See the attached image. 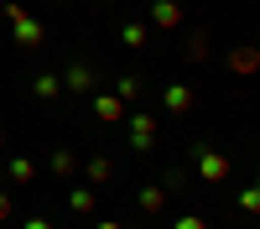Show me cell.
Masks as SVG:
<instances>
[{"mask_svg":"<svg viewBox=\"0 0 260 229\" xmlns=\"http://www.w3.org/2000/svg\"><path fill=\"white\" fill-rule=\"evenodd\" d=\"M83 177H89L94 187L110 182V177H115V161H110V156H83Z\"/></svg>","mask_w":260,"mask_h":229,"instance_id":"12","label":"cell"},{"mask_svg":"<svg viewBox=\"0 0 260 229\" xmlns=\"http://www.w3.org/2000/svg\"><path fill=\"white\" fill-rule=\"evenodd\" d=\"M229 73H240V78H250V73H260V47H245V42H240V47H229Z\"/></svg>","mask_w":260,"mask_h":229,"instance_id":"8","label":"cell"},{"mask_svg":"<svg viewBox=\"0 0 260 229\" xmlns=\"http://www.w3.org/2000/svg\"><path fill=\"white\" fill-rule=\"evenodd\" d=\"M234 208H240V214H250V219H260V187H240Z\"/></svg>","mask_w":260,"mask_h":229,"instance_id":"17","label":"cell"},{"mask_svg":"<svg viewBox=\"0 0 260 229\" xmlns=\"http://www.w3.org/2000/svg\"><path fill=\"white\" fill-rule=\"evenodd\" d=\"M31 94H37V99H57V94H62V78H57V73H37V78H31Z\"/></svg>","mask_w":260,"mask_h":229,"instance_id":"14","label":"cell"},{"mask_svg":"<svg viewBox=\"0 0 260 229\" xmlns=\"http://www.w3.org/2000/svg\"><path fill=\"white\" fill-rule=\"evenodd\" d=\"M110 94H120L125 104H130V99H141V73H120V78H115V89H110Z\"/></svg>","mask_w":260,"mask_h":229,"instance_id":"16","label":"cell"},{"mask_svg":"<svg viewBox=\"0 0 260 229\" xmlns=\"http://www.w3.org/2000/svg\"><path fill=\"white\" fill-rule=\"evenodd\" d=\"M94 229H125V224H120V219H99Z\"/></svg>","mask_w":260,"mask_h":229,"instance_id":"22","label":"cell"},{"mask_svg":"<svg viewBox=\"0 0 260 229\" xmlns=\"http://www.w3.org/2000/svg\"><path fill=\"white\" fill-rule=\"evenodd\" d=\"M177 26H182L177 0H151V31H177Z\"/></svg>","mask_w":260,"mask_h":229,"instance_id":"6","label":"cell"},{"mask_svg":"<svg viewBox=\"0 0 260 229\" xmlns=\"http://www.w3.org/2000/svg\"><path fill=\"white\" fill-rule=\"evenodd\" d=\"M203 57H208V37L192 31V37H187V62H203Z\"/></svg>","mask_w":260,"mask_h":229,"instance_id":"18","label":"cell"},{"mask_svg":"<svg viewBox=\"0 0 260 229\" xmlns=\"http://www.w3.org/2000/svg\"><path fill=\"white\" fill-rule=\"evenodd\" d=\"M6 172H11L16 187H26V182H37V161H31V156H11V161H6Z\"/></svg>","mask_w":260,"mask_h":229,"instance_id":"13","label":"cell"},{"mask_svg":"<svg viewBox=\"0 0 260 229\" xmlns=\"http://www.w3.org/2000/svg\"><path fill=\"white\" fill-rule=\"evenodd\" d=\"M172 229H208V219H203V214H182Z\"/></svg>","mask_w":260,"mask_h":229,"instance_id":"19","label":"cell"},{"mask_svg":"<svg viewBox=\"0 0 260 229\" xmlns=\"http://www.w3.org/2000/svg\"><path fill=\"white\" fill-rule=\"evenodd\" d=\"M125 125H130V151H141V156H151V151H156L161 115H125Z\"/></svg>","mask_w":260,"mask_h":229,"instance_id":"2","label":"cell"},{"mask_svg":"<svg viewBox=\"0 0 260 229\" xmlns=\"http://www.w3.org/2000/svg\"><path fill=\"white\" fill-rule=\"evenodd\" d=\"M0 16L16 26V47H26V52H37V47H42V37H47V31H42V21H31L26 11L16 6V0H6V6H0Z\"/></svg>","mask_w":260,"mask_h":229,"instance_id":"1","label":"cell"},{"mask_svg":"<svg viewBox=\"0 0 260 229\" xmlns=\"http://www.w3.org/2000/svg\"><path fill=\"white\" fill-rule=\"evenodd\" d=\"M192 167H198V177H203V182H224L234 161H229L224 151H213V146H192Z\"/></svg>","mask_w":260,"mask_h":229,"instance_id":"3","label":"cell"},{"mask_svg":"<svg viewBox=\"0 0 260 229\" xmlns=\"http://www.w3.org/2000/svg\"><path fill=\"white\" fill-rule=\"evenodd\" d=\"M11 214H16V198H11V193H6V187H0V224H6V219H11Z\"/></svg>","mask_w":260,"mask_h":229,"instance_id":"20","label":"cell"},{"mask_svg":"<svg viewBox=\"0 0 260 229\" xmlns=\"http://www.w3.org/2000/svg\"><path fill=\"white\" fill-rule=\"evenodd\" d=\"M255 187H260V177H255Z\"/></svg>","mask_w":260,"mask_h":229,"instance_id":"24","label":"cell"},{"mask_svg":"<svg viewBox=\"0 0 260 229\" xmlns=\"http://www.w3.org/2000/svg\"><path fill=\"white\" fill-rule=\"evenodd\" d=\"M136 203H141V214H161V208H167V187L161 182H146L136 193Z\"/></svg>","mask_w":260,"mask_h":229,"instance_id":"10","label":"cell"},{"mask_svg":"<svg viewBox=\"0 0 260 229\" xmlns=\"http://www.w3.org/2000/svg\"><path fill=\"white\" fill-rule=\"evenodd\" d=\"M52 172H57V177H73V172H78V151L57 146V151H52Z\"/></svg>","mask_w":260,"mask_h":229,"instance_id":"15","label":"cell"},{"mask_svg":"<svg viewBox=\"0 0 260 229\" xmlns=\"http://www.w3.org/2000/svg\"><path fill=\"white\" fill-rule=\"evenodd\" d=\"M62 203H68V214H78V219H94V214H99V193H94L89 182L68 187V198H62Z\"/></svg>","mask_w":260,"mask_h":229,"instance_id":"5","label":"cell"},{"mask_svg":"<svg viewBox=\"0 0 260 229\" xmlns=\"http://www.w3.org/2000/svg\"><path fill=\"white\" fill-rule=\"evenodd\" d=\"M192 104H198V94H192V83H167V89H161V110L172 115V120H177V115H192Z\"/></svg>","mask_w":260,"mask_h":229,"instance_id":"4","label":"cell"},{"mask_svg":"<svg viewBox=\"0 0 260 229\" xmlns=\"http://www.w3.org/2000/svg\"><path fill=\"white\" fill-rule=\"evenodd\" d=\"M89 110H94V120H104V125H120V120L130 115L120 94H94V104H89Z\"/></svg>","mask_w":260,"mask_h":229,"instance_id":"7","label":"cell"},{"mask_svg":"<svg viewBox=\"0 0 260 229\" xmlns=\"http://www.w3.org/2000/svg\"><path fill=\"white\" fill-rule=\"evenodd\" d=\"M120 37H125V47H130V52H141L146 42H151V21H125Z\"/></svg>","mask_w":260,"mask_h":229,"instance_id":"11","label":"cell"},{"mask_svg":"<svg viewBox=\"0 0 260 229\" xmlns=\"http://www.w3.org/2000/svg\"><path fill=\"white\" fill-rule=\"evenodd\" d=\"M62 89L68 94H89L94 89V68L89 62H68V68H62Z\"/></svg>","mask_w":260,"mask_h":229,"instance_id":"9","label":"cell"},{"mask_svg":"<svg viewBox=\"0 0 260 229\" xmlns=\"http://www.w3.org/2000/svg\"><path fill=\"white\" fill-rule=\"evenodd\" d=\"M0 151H6V130H0Z\"/></svg>","mask_w":260,"mask_h":229,"instance_id":"23","label":"cell"},{"mask_svg":"<svg viewBox=\"0 0 260 229\" xmlns=\"http://www.w3.org/2000/svg\"><path fill=\"white\" fill-rule=\"evenodd\" d=\"M21 229H57V224H52V219H42V214H31V219L21 224Z\"/></svg>","mask_w":260,"mask_h":229,"instance_id":"21","label":"cell"}]
</instances>
